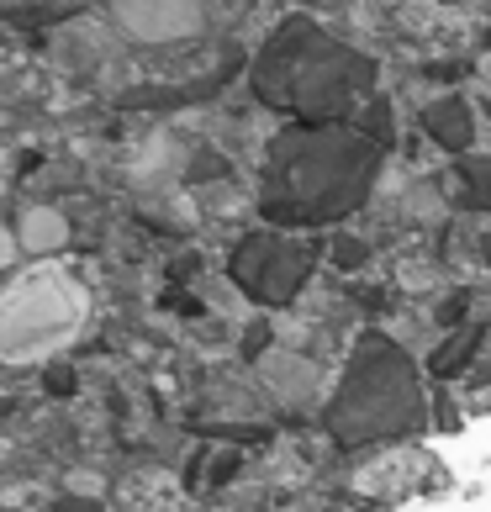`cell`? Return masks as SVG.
<instances>
[{
  "label": "cell",
  "mask_w": 491,
  "mask_h": 512,
  "mask_svg": "<svg viewBox=\"0 0 491 512\" xmlns=\"http://www.w3.org/2000/svg\"><path fill=\"white\" fill-rule=\"evenodd\" d=\"M90 317V291L69 270H27L0 291V365H37L74 344Z\"/></svg>",
  "instance_id": "1"
},
{
  "label": "cell",
  "mask_w": 491,
  "mask_h": 512,
  "mask_svg": "<svg viewBox=\"0 0 491 512\" xmlns=\"http://www.w3.org/2000/svg\"><path fill=\"white\" fill-rule=\"evenodd\" d=\"M117 22L138 43H180L201 27V0H111Z\"/></svg>",
  "instance_id": "2"
},
{
  "label": "cell",
  "mask_w": 491,
  "mask_h": 512,
  "mask_svg": "<svg viewBox=\"0 0 491 512\" xmlns=\"http://www.w3.org/2000/svg\"><path fill=\"white\" fill-rule=\"evenodd\" d=\"M22 243L32 254H53L69 243V222L53 212V206H32V212L22 217Z\"/></svg>",
  "instance_id": "3"
},
{
  "label": "cell",
  "mask_w": 491,
  "mask_h": 512,
  "mask_svg": "<svg viewBox=\"0 0 491 512\" xmlns=\"http://www.w3.org/2000/svg\"><path fill=\"white\" fill-rule=\"evenodd\" d=\"M11 254H16V243H11V233H6V227H0V270L11 264Z\"/></svg>",
  "instance_id": "4"
},
{
  "label": "cell",
  "mask_w": 491,
  "mask_h": 512,
  "mask_svg": "<svg viewBox=\"0 0 491 512\" xmlns=\"http://www.w3.org/2000/svg\"><path fill=\"white\" fill-rule=\"evenodd\" d=\"M481 80H486V85H491V59H486V64H481Z\"/></svg>",
  "instance_id": "5"
}]
</instances>
